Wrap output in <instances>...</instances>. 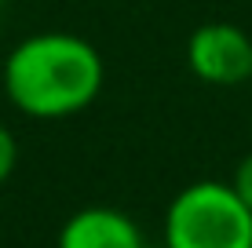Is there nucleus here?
<instances>
[{
    "label": "nucleus",
    "instance_id": "nucleus-4",
    "mask_svg": "<svg viewBox=\"0 0 252 248\" xmlns=\"http://www.w3.org/2000/svg\"><path fill=\"white\" fill-rule=\"evenodd\" d=\"M55 248H146L135 219L110 204L81 208L63 223Z\"/></svg>",
    "mask_w": 252,
    "mask_h": 248
},
{
    "label": "nucleus",
    "instance_id": "nucleus-6",
    "mask_svg": "<svg viewBox=\"0 0 252 248\" xmlns=\"http://www.w3.org/2000/svg\"><path fill=\"white\" fill-rule=\"evenodd\" d=\"M230 186H234V193L252 208V150L238 161V168H234V175H230Z\"/></svg>",
    "mask_w": 252,
    "mask_h": 248
},
{
    "label": "nucleus",
    "instance_id": "nucleus-5",
    "mask_svg": "<svg viewBox=\"0 0 252 248\" xmlns=\"http://www.w3.org/2000/svg\"><path fill=\"white\" fill-rule=\"evenodd\" d=\"M15 165H19V139H15V135L0 124V186L11 179Z\"/></svg>",
    "mask_w": 252,
    "mask_h": 248
},
{
    "label": "nucleus",
    "instance_id": "nucleus-3",
    "mask_svg": "<svg viewBox=\"0 0 252 248\" xmlns=\"http://www.w3.org/2000/svg\"><path fill=\"white\" fill-rule=\"evenodd\" d=\"M187 66L201 84L238 88L252 81V37L234 22H205L187 40Z\"/></svg>",
    "mask_w": 252,
    "mask_h": 248
},
{
    "label": "nucleus",
    "instance_id": "nucleus-1",
    "mask_svg": "<svg viewBox=\"0 0 252 248\" xmlns=\"http://www.w3.org/2000/svg\"><path fill=\"white\" fill-rule=\"evenodd\" d=\"M102 55L77 33H33L4 58V95L33 121L77 117L102 91Z\"/></svg>",
    "mask_w": 252,
    "mask_h": 248
},
{
    "label": "nucleus",
    "instance_id": "nucleus-2",
    "mask_svg": "<svg viewBox=\"0 0 252 248\" xmlns=\"http://www.w3.org/2000/svg\"><path fill=\"white\" fill-rule=\"evenodd\" d=\"M164 248H252V208L230 183H190L164 212Z\"/></svg>",
    "mask_w": 252,
    "mask_h": 248
}]
</instances>
